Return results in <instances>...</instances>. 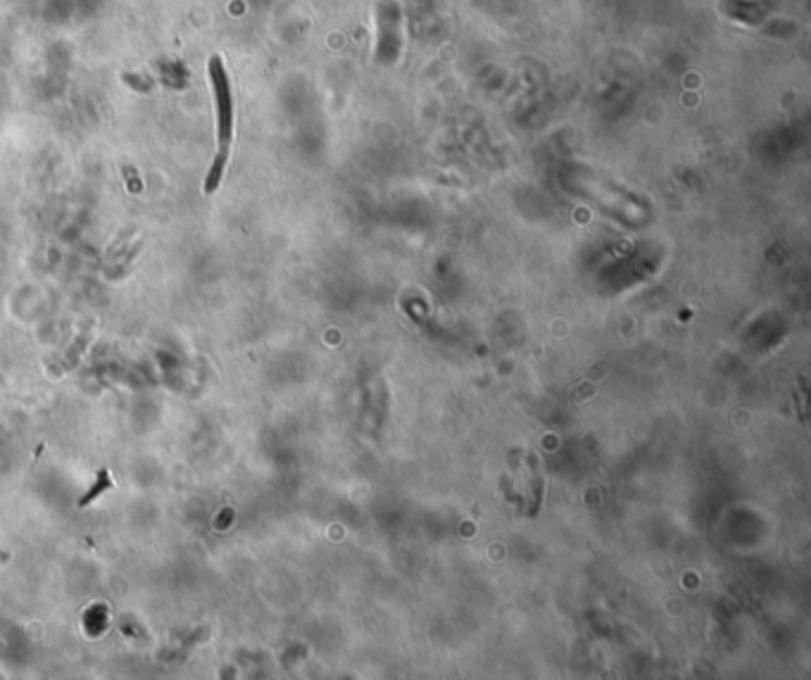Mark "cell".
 I'll return each mask as SVG.
<instances>
[{
    "mask_svg": "<svg viewBox=\"0 0 811 680\" xmlns=\"http://www.w3.org/2000/svg\"><path fill=\"white\" fill-rule=\"evenodd\" d=\"M210 72V81H212V90L216 98V117H219V150H216V157L210 167L207 176H205V196H212V193L219 188L221 176H224V167L228 159V150H231V139H233V98H231V86H228V77L224 72V62H221L219 55H212L207 65Z\"/></svg>",
    "mask_w": 811,
    "mask_h": 680,
    "instance_id": "obj_1",
    "label": "cell"
},
{
    "mask_svg": "<svg viewBox=\"0 0 811 680\" xmlns=\"http://www.w3.org/2000/svg\"><path fill=\"white\" fill-rule=\"evenodd\" d=\"M107 488H112V478H110V473H107L105 468H102V471H100V476H98V481L93 483V488H90L88 493H86V495L81 497V500H79V507H88L90 502H93V500H95V497H98V495H102V493H105Z\"/></svg>",
    "mask_w": 811,
    "mask_h": 680,
    "instance_id": "obj_2",
    "label": "cell"
},
{
    "mask_svg": "<svg viewBox=\"0 0 811 680\" xmlns=\"http://www.w3.org/2000/svg\"><path fill=\"white\" fill-rule=\"evenodd\" d=\"M124 179H127V188H129V193H139L141 191V179H139V174H136V169L134 167H124Z\"/></svg>",
    "mask_w": 811,
    "mask_h": 680,
    "instance_id": "obj_3",
    "label": "cell"
}]
</instances>
